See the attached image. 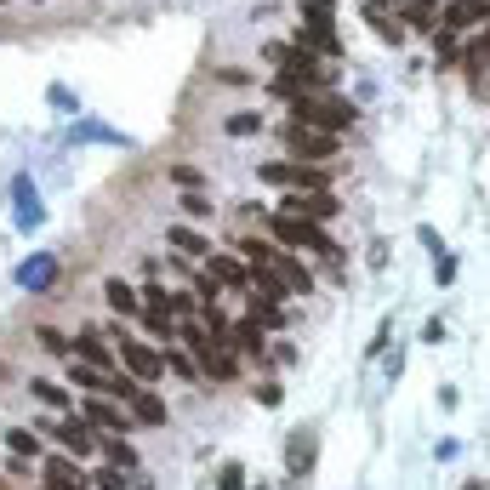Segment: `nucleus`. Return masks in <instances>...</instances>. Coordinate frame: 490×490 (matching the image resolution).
<instances>
[{
	"label": "nucleus",
	"mask_w": 490,
	"mask_h": 490,
	"mask_svg": "<svg viewBox=\"0 0 490 490\" xmlns=\"http://www.w3.org/2000/svg\"><path fill=\"white\" fill-rule=\"evenodd\" d=\"M268 234L280 245H291V251H319V257H336V240L325 228H319L314 217H291V211H274L268 217Z\"/></svg>",
	"instance_id": "obj_1"
},
{
	"label": "nucleus",
	"mask_w": 490,
	"mask_h": 490,
	"mask_svg": "<svg viewBox=\"0 0 490 490\" xmlns=\"http://www.w3.org/2000/svg\"><path fill=\"white\" fill-rule=\"evenodd\" d=\"M291 120L319 125V132H343V125H354V109L343 97H331V92H296L291 97Z\"/></svg>",
	"instance_id": "obj_2"
},
{
	"label": "nucleus",
	"mask_w": 490,
	"mask_h": 490,
	"mask_svg": "<svg viewBox=\"0 0 490 490\" xmlns=\"http://www.w3.org/2000/svg\"><path fill=\"white\" fill-rule=\"evenodd\" d=\"M263 183H280V188H291V195H314V188H325V172L308 165V160H268Z\"/></svg>",
	"instance_id": "obj_3"
},
{
	"label": "nucleus",
	"mask_w": 490,
	"mask_h": 490,
	"mask_svg": "<svg viewBox=\"0 0 490 490\" xmlns=\"http://www.w3.org/2000/svg\"><path fill=\"white\" fill-rule=\"evenodd\" d=\"M285 148H291L296 160L319 165V160H331V155H336V132H319V125H303V120H291V125H285Z\"/></svg>",
	"instance_id": "obj_4"
},
{
	"label": "nucleus",
	"mask_w": 490,
	"mask_h": 490,
	"mask_svg": "<svg viewBox=\"0 0 490 490\" xmlns=\"http://www.w3.org/2000/svg\"><path fill=\"white\" fill-rule=\"evenodd\" d=\"M296 46L325 52V57H336V52H343V40H336V29H331V12L303 6V29H296Z\"/></svg>",
	"instance_id": "obj_5"
},
{
	"label": "nucleus",
	"mask_w": 490,
	"mask_h": 490,
	"mask_svg": "<svg viewBox=\"0 0 490 490\" xmlns=\"http://www.w3.org/2000/svg\"><path fill=\"white\" fill-rule=\"evenodd\" d=\"M120 365H125V371H132V376L143 382V388H148V382H160L165 354H155L148 343H137V336H120Z\"/></svg>",
	"instance_id": "obj_6"
},
{
	"label": "nucleus",
	"mask_w": 490,
	"mask_h": 490,
	"mask_svg": "<svg viewBox=\"0 0 490 490\" xmlns=\"http://www.w3.org/2000/svg\"><path fill=\"white\" fill-rule=\"evenodd\" d=\"M143 319H148V331H155L160 343H172V291L143 285Z\"/></svg>",
	"instance_id": "obj_7"
},
{
	"label": "nucleus",
	"mask_w": 490,
	"mask_h": 490,
	"mask_svg": "<svg viewBox=\"0 0 490 490\" xmlns=\"http://www.w3.org/2000/svg\"><path fill=\"white\" fill-rule=\"evenodd\" d=\"M280 211H291V217H314V223H331V217H336V200H331V188H314V195H285Z\"/></svg>",
	"instance_id": "obj_8"
},
{
	"label": "nucleus",
	"mask_w": 490,
	"mask_h": 490,
	"mask_svg": "<svg viewBox=\"0 0 490 490\" xmlns=\"http://www.w3.org/2000/svg\"><path fill=\"white\" fill-rule=\"evenodd\" d=\"M485 17H490V0H451V6H445V29L462 35V29H479Z\"/></svg>",
	"instance_id": "obj_9"
},
{
	"label": "nucleus",
	"mask_w": 490,
	"mask_h": 490,
	"mask_svg": "<svg viewBox=\"0 0 490 490\" xmlns=\"http://www.w3.org/2000/svg\"><path fill=\"white\" fill-rule=\"evenodd\" d=\"M57 445H63V451H75V456H92L97 434L86 428V416H69V422H57Z\"/></svg>",
	"instance_id": "obj_10"
},
{
	"label": "nucleus",
	"mask_w": 490,
	"mask_h": 490,
	"mask_svg": "<svg viewBox=\"0 0 490 490\" xmlns=\"http://www.w3.org/2000/svg\"><path fill=\"white\" fill-rule=\"evenodd\" d=\"M132 416L143 422V428H160V422H165L160 394H155V388H137V394H132Z\"/></svg>",
	"instance_id": "obj_11"
},
{
	"label": "nucleus",
	"mask_w": 490,
	"mask_h": 490,
	"mask_svg": "<svg viewBox=\"0 0 490 490\" xmlns=\"http://www.w3.org/2000/svg\"><path fill=\"white\" fill-rule=\"evenodd\" d=\"M75 359H80V365H97V371H109V348L97 343V331H80V336H75Z\"/></svg>",
	"instance_id": "obj_12"
},
{
	"label": "nucleus",
	"mask_w": 490,
	"mask_h": 490,
	"mask_svg": "<svg viewBox=\"0 0 490 490\" xmlns=\"http://www.w3.org/2000/svg\"><path fill=\"white\" fill-rule=\"evenodd\" d=\"M86 422H92V428H125V411H120V405H109V399H86Z\"/></svg>",
	"instance_id": "obj_13"
},
{
	"label": "nucleus",
	"mask_w": 490,
	"mask_h": 490,
	"mask_svg": "<svg viewBox=\"0 0 490 490\" xmlns=\"http://www.w3.org/2000/svg\"><path fill=\"white\" fill-rule=\"evenodd\" d=\"M103 291H109V308H115V314H125V319H132V314L143 308V296H137V285H125V280H109Z\"/></svg>",
	"instance_id": "obj_14"
},
{
	"label": "nucleus",
	"mask_w": 490,
	"mask_h": 490,
	"mask_svg": "<svg viewBox=\"0 0 490 490\" xmlns=\"http://www.w3.org/2000/svg\"><path fill=\"white\" fill-rule=\"evenodd\" d=\"M200 371H205V376H211V382H228V376H234V371H240V359H234V354H228V348H211V354H205V359H200Z\"/></svg>",
	"instance_id": "obj_15"
},
{
	"label": "nucleus",
	"mask_w": 490,
	"mask_h": 490,
	"mask_svg": "<svg viewBox=\"0 0 490 490\" xmlns=\"http://www.w3.org/2000/svg\"><path fill=\"white\" fill-rule=\"evenodd\" d=\"M274 274H280V280H285L291 291H314V280H308V268L296 263V257H285V251H280V257H274Z\"/></svg>",
	"instance_id": "obj_16"
},
{
	"label": "nucleus",
	"mask_w": 490,
	"mask_h": 490,
	"mask_svg": "<svg viewBox=\"0 0 490 490\" xmlns=\"http://www.w3.org/2000/svg\"><path fill=\"white\" fill-rule=\"evenodd\" d=\"M211 274H217L223 285H251V268L240 257H211Z\"/></svg>",
	"instance_id": "obj_17"
},
{
	"label": "nucleus",
	"mask_w": 490,
	"mask_h": 490,
	"mask_svg": "<svg viewBox=\"0 0 490 490\" xmlns=\"http://www.w3.org/2000/svg\"><path fill=\"white\" fill-rule=\"evenodd\" d=\"M228 343L240 348V354H263V325H257V319H245V325L228 331Z\"/></svg>",
	"instance_id": "obj_18"
},
{
	"label": "nucleus",
	"mask_w": 490,
	"mask_h": 490,
	"mask_svg": "<svg viewBox=\"0 0 490 490\" xmlns=\"http://www.w3.org/2000/svg\"><path fill=\"white\" fill-rule=\"evenodd\" d=\"M274 257H280L274 245H263V240H240V263H251V268H274Z\"/></svg>",
	"instance_id": "obj_19"
},
{
	"label": "nucleus",
	"mask_w": 490,
	"mask_h": 490,
	"mask_svg": "<svg viewBox=\"0 0 490 490\" xmlns=\"http://www.w3.org/2000/svg\"><path fill=\"white\" fill-rule=\"evenodd\" d=\"M172 245L183 251V257H211V245L200 240V234H195V228H172Z\"/></svg>",
	"instance_id": "obj_20"
},
{
	"label": "nucleus",
	"mask_w": 490,
	"mask_h": 490,
	"mask_svg": "<svg viewBox=\"0 0 490 490\" xmlns=\"http://www.w3.org/2000/svg\"><path fill=\"white\" fill-rule=\"evenodd\" d=\"M103 456H109V467H137V451H132V445H125V439H103Z\"/></svg>",
	"instance_id": "obj_21"
},
{
	"label": "nucleus",
	"mask_w": 490,
	"mask_h": 490,
	"mask_svg": "<svg viewBox=\"0 0 490 490\" xmlns=\"http://www.w3.org/2000/svg\"><path fill=\"white\" fill-rule=\"evenodd\" d=\"M6 451L12 456H40V439L29 428H6Z\"/></svg>",
	"instance_id": "obj_22"
},
{
	"label": "nucleus",
	"mask_w": 490,
	"mask_h": 490,
	"mask_svg": "<svg viewBox=\"0 0 490 490\" xmlns=\"http://www.w3.org/2000/svg\"><path fill=\"white\" fill-rule=\"evenodd\" d=\"M251 319H257L263 331H280V325H285V314H280V303H257V296H251Z\"/></svg>",
	"instance_id": "obj_23"
},
{
	"label": "nucleus",
	"mask_w": 490,
	"mask_h": 490,
	"mask_svg": "<svg viewBox=\"0 0 490 490\" xmlns=\"http://www.w3.org/2000/svg\"><path fill=\"white\" fill-rule=\"evenodd\" d=\"M405 17H411V29H439V6H434V0H411V12H405Z\"/></svg>",
	"instance_id": "obj_24"
},
{
	"label": "nucleus",
	"mask_w": 490,
	"mask_h": 490,
	"mask_svg": "<svg viewBox=\"0 0 490 490\" xmlns=\"http://www.w3.org/2000/svg\"><path fill=\"white\" fill-rule=\"evenodd\" d=\"M308 462H314V434H296L291 439V474H308Z\"/></svg>",
	"instance_id": "obj_25"
},
{
	"label": "nucleus",
	"mask_w": 490,
	"mask_h": 490,
	"mask_svg": "<svg viewBox=\"0 0 490 490\" xmlns=\"http://www.w3.org/2000/svg\"><path fill=\"white\" fill-rule=\"evenodd\" d=\"M434 52H439V69L462 63V52H456V35H451V29H439V35H434Z\"/></svg>",
	"instance_id": "obj_26"
},
{
	"label": "nucleus",
	"mask_w": 490,
	"mask_h": 490,
	"mask_svg": "<svg viewBox=\"0 0 490 490\" xmlns=\"http://www.w3.org/2000/svg\"><path fill=\"white\" fill-rule=\"evenodd\" d=\"M46 479H69V485H86V474H80V467H75L69 456H52V462H46Z\"/></svg>",
	"instance_id": "obj_27"
},
{
	"label": "nucleus",
	"mask_w": 490,
	"mask_h": 490,
	"mask_svg": "<svg viewBox=\"0 0 490 490\" xmlns=\"http://www.w3.org/2000/svg\"><path fill=\"white\" fill-rule=\"evenodd\" d=\"M35 399H46L52 411H63V405H69V394H63L57 382H35Z\"/></svg>",
	"instance_id": "obj_28"
},
{
	"label": "nucleus",
	"mask_w": 490,
	"mask_h": 490,
	"mask_svg": "<svg viewBox=\"0 0 490 490\" xmlns=\"http://www.w3.org/2000/svg\"><path fill=\"white\" fill-rule=\"evenodd\" d=\"M257 125H263V115H228V132H234V137H251Z\"/></svg>",
	"instance_id": "obj_29"
},
{
	"label": "nucleus",
	"mask_w": 490,
	"mask_h": 490,
	"mask_svg": "<svg viewBox=\"0 0 490 490\" xmlns=\"http://www.w3.org/2000/svg\"><path fill=\"white\" fill-rule=\"evenodd\" d=\"M165 365H172L177 376H188V382L200 376V359H188V354H165Z\"/></svg>",
	"instance_id": "obj_30"
},
{
	"label": "nucleus",
	"mask_w": 490,
	"mask_h": 490,
	"mask_svg": "<svg viewBox=\"0 0 490 490\" xmlns=\"http://www.w3.org/2000/svg\"><path fill=\"white\" fill-rule=\"evenodd\" d=\"M183 211H188V217H211L217 205H211L205 195H195V188H188V195H183Z\"/></svg>",
	"instance_id": "obj_31"
},
{
	"label": "nucleus",
	"mask_w": 490,
	"mask_h": 490,
	"mask_svg": "<svg viewBox=\"0 0 490 490\" xmlns=\"http://www.w3.org/2000/svg\"><path fill=\"white\" fill-rule=\"evenodd\" d=\"M217 490H245V474H240V467H223V474H217Z\"/></svg>",
	"instance_id": "obj_32"
},
{
	"label": "nucleus",
	"mask_w": 490,
	"mask_h": 490,
	"mask_svg": "<svg viewBox=\"0 0 490 490\" xmlns=\"http://www.w3.org/2000/svg\"><path fill=\"white\" fill-rule=\"evenodd\" d=\"M97 490H125V479H120V467H103V474H97Z\"/></svg>",
	"instance_id": "obj_33"
},
{
	"label": "nucleus",
	"mask_w": 490,
	"mask_h": 490,
	"mask_svg": "<svg viewBox=\"0 0 490 490\" xmlns=\"http://www.w3.org/2000/svg\"><path fill=\"white\" fill-rule=\"evenodd\" d=\"M35 336H40V343H46L52 354H63V348H69V343H63V331H52V325H46V331H35Z\"/></svg>",
	"instance_id": "obj_34"
},
{
	"label": "nucleus",
	"mask_w": 490,
	"mask_h": 490,
	"mask_svg": "<svg viewBox=\"0 0 490 490\" xmlns=\"http://www.w3.org/2000/svg\"><path fill=\"white\" fill-rule=\"evenodd\" d=\"M40 490H86V485H69V479H46Z\"/></svg>",
	"instance_id": "obj_35"
},
{
	"label": "nucleus",
	"mask_w": 490,
	"mask_h": 490,
	"mask_svg": "<svg viewBox=\"0 0 490 490\" xmlns=\"http://www.w3.org/2000/svg\"><path fill=\"white\" fill-rule=\"evenodd\" d=\"M303 6H319V12H331V0H303Z\"/></svg>",
	"instance_id": "obj_36"
},
{
	"label": "nucleus",
	"mask_w": 490,
	"mask_h": 490,
	"mask_svg": "<svg viewBox=\"0 0 490 490\" xmlns=\"http://www.w3.org/2000/svg\"><path fill=\"white\" fill-rule=\"evenodd\" d=\"M257 490H268V485H257Z\"/></svg>",
	"instance_id": "obj_37"
}]
</instances>
